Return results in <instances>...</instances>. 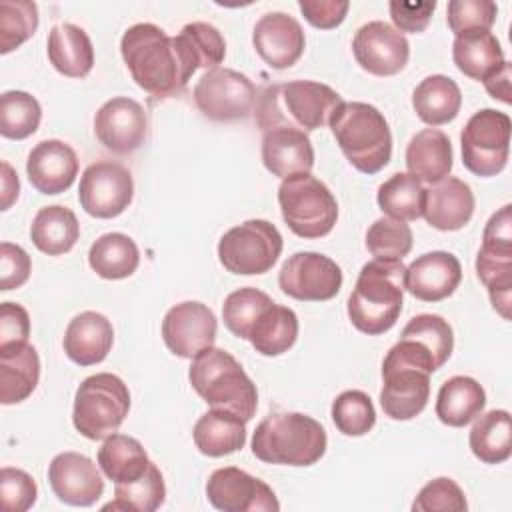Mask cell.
Masks as SVG:
<instances>
[{"instance_id": "43", "label": "cell", "mask_w": 512, "mask_h": 512, "mask_svg": "<svg viewBox=\"0 0 512 512\" xmlns=\"http://www.w3.org/2000/svg\"><path fill=\"white\" fill-rule=\"evenodd\" d=\"M38 28V6L30 0H2L0 2V54H8Z\"/></svg>"}, {"instance_id": "12", "label": "cell", "mask_w": 512, "mask_h": 512, "mask_svg": "<svg viewBox=\"0 0 512 512\" xmlns=\"http://www.w3.org/2000/svg\"><path fill=\"white\" fill-rule=\"evenodd\" d=\"M256 88L246 74L230 68L206 70L194 86L196 108L214 122L244 120L254 112Z\"/></svg>"}, {"instance_id": "25", "label": "cell", "mask_w": 512, "mask_h": 512, "mask_svg": "<svg viewBox=\"0 0 512 512\" xmlns=\"http://www.w3.org/2000/svg\"><path fill=\"white\" fill-rule=\"evenodd\" d=\"M114 344L112 322L94 310L74 316L64 332V352L78 366H92L102 362Z\"/></svg>"}, {"instance_id": "20", "label": "cell", "mask_w": 512, "mask_h": 512, "mask_svg": "<svg viewBox=\"0 0 512 512\" xmlns=\"http://www.w3.org/2000/svg\"><path fill=\"white\" fill-rule=\"evenodd\" d=\"M252 44L270 68L286 70L300 60L306 38L294 16L286 12H266L254 26Z\"/></svg>"}, {"instance_id": "48", "label": "cell", "mask_w": 512, "mask_h": 512, "mask_svg": "<svg viewBox=\"0 0 512 512\" xmlns=\"http://www.w3.org/2000/svg\"><path fill=\"white\" fill-rule=\"evenodd\" d=\"M466 508L468 502L462 488L446 476L424 484L412 502L414 512H464Z\"/></svg>"}, {"instance_id": "19", "label": "cell", "mask_w": 512, "mask_h": 512, "mask_svg": "<svg viewBox=\"0 0 512 512\" xmlns=\"http://www.w3.org/2000/svg\"><path fill=\"white\" fill-rule=\"evenodd\" d=\"M48 482L54 496L70 506H92L104 492L98 466L80 452H60L48 466Z\"/></svg>"}, {"instance_id": "40", "label": "cell", "mask_w": 512, "mask_h": 512, "mask_svg": "<svg viewBox=\"0 0 512 512\" xmlns=\"http://www.w3.org/2000/svg\"><path fill=\"white\" fill-rule=\"evenodd\" d=\"M166 486L160 468L150 462L146 472L130 484H114V502H108L104 510H132L154 512L164 504Z\"/></svg>"}, {"instance_id": "46", "label": "cell", "mask_w": 512, "mask_h": 512, "mask_svg": "<svg viewBox=\"0 0 512 512\" xmlns=\"http://www.w3.org/2000/svg\"><path fill=\"white\" fill-rule=\"evenodd\" d=\"M400 336H410L422 342L436 356L440 366L448 362L454 350V332L448 320L438 314H418L402 330Z\"/></svg>"}, {"instance_id": "54", "label": "cell", "mask_w": 512, "mask_h": 512, "mask_svg": "<svg viewBox=\"0 0 512 512\" xmlns=\"http://www.w3.org/2000/svg\"><path fill=\"white\" fill-rule=\"evenodd\" d=\"M298 8L314 28L330 30L344 22L350 2H346V0H300Z\"/></svg>"}, {"instance_id": "32", "label": "cell", "mask_w": 512, "mask_h": 512, "mask_svg": "<svg viewBox=\"0 0 512 512\" xmlns=\"http://www.w3.org/2000/svg\"><path fill=\"white\" fill-rule=\"evenodd\" d=\"M486 406V392L482 384L470 376L448 378L436 398V416L442 424L462 428L470 424Z\"/></svg>"}, {"instance_id": "15", "label": "cell", "mask_w": 512, "mask_h": 512, "mask_svg": "<svg viewBox=\"0 0 512 512\" xmlns=\"http://www.w3.org/2000/svg\"><path fill=\"white\" fill-rule=\"evenodd\" d=\"M208 502L224 512H276L280 510L274 490L260 478L236 466L218 468L206 482Z\"/></svg>"}, {"instance_id": "8", "label": "cell", "mask_w": 512, "mask_h": 512, "mask_svg": "<svg viewBox=\"0 0 512 512\" xmlns=\"http://www.w3.org/2000/svg\"><path fill=\"white\" fill-rule=\"evenodd\" d=\"M278 204L286 226L300 238H322L338 220V202L330 188L310 172L284 178Z\"/></svg>"}, {"instance_id": "47", "label": "cell", "mask_w": 512, "mask_h": 512, "mask_svg": "<svg viewBox=\"0 0 512 512\" xmlns=\"http://www.w3.org/2000/svg\"><path fill=\"white\" fill-rule=\"evenodd\" d=\"M498 14L492 0H452L446 8V20L456 36L476 30H490Z\"/></svg>"}, {"instance_id": "41", "label": "cell", "mask_w": 512, "mask_h": 512, "mask_svg": "<svg viewBox=\"0 0 512 512\" xmlns=\"http://www.w3.org/2000/svg\"><path fill=\"white\" fill-rule=\"evenodd\" d=\"M42 120L40 102L22 90H8L0 96V134L10 140L32 136Z\"/></svg>"}, {"instance_id": "16", "label": "cell", "mask_w": 512, "mask_h": 512, "mask_svg": "<svg viewBox=\"0 0 512 512\" xmlns=\"http://www.w3.org/2000/svg\"><path fill=\"white\" fill-rule=\"evenodd\" d=\"M218 322L214 312L202 302H180L172 306L162 320V338L166 348L178 358H196L214 346Z\"/></svg>"}, {"instance_id": "33", "label": "cell", "mask_w": 512, "mask_h": 512, "mask_svg": "<svg viewBox=\"0 0 512 512\" xmlns=\"http://www.w3.org/2000/svg\"><path fill=\"white\" fill-rule=\"evenodd\" d=\"M462 106V92L458 84L444 74L426 76L412 92V108L416 116L430 124L442 126L452 122Z\"/></svg>"}, {"instance_id": "36", "label": "cell", "mask_w": 512, "mask_h": 512, "mask_svg": "<svg viewBox=\"0 0 512 512\" xmlns=\"http://www.w3.org/2000/svg\"><path fill=\"white\" fill-rule=\"evenodd\" d=\"M90 268L106 280H122L136 272L140 252L136 242L122 232H108L94 240L88 250Z\"/></svg>"}, {"instance_id": "5", "label": "cell", "mask_w": 512, "mask_h": 512, "mask_svg": "<svg viewBox=\"0 0 512 512\" xmlns=\"http://www.w3.org/2000/svg\"><path fill=\"white\" fill-rule=\"evenodd\" d=\"M188 378L196 394L214 410H226L252 420L258 408V390L240 362L222 348H206L188 370Z\"/></svg>"}, {"instance_id": "3", "label": "cell", "mask_w": 512, "mask_h": 512, "mask_svg": "<svg viewBox=\"0 0 512 512\" xmlns=\"http://www.w3.org/2000/svg\"><path fill=\"white\" fill-rule=\"evenodd\" d=\"M404 276L402 260L374 258L362 266L346 306L356 330L378 336L396 324L402 312Z\"/></svg>"}, {"instance_id": "14", "label": "cell", "mask_w": 512, "mask_h": 512, "mask_svg": "<svg viewBox=\"0 0 512 512\" xmlns=\"http://www.w3.org/2000/svg\"><path fill=\"white\" fill-rule=\"evenodd\" d=\"M280 290L302 302H324L342 288L340 266L320 252H296L278 272Z\"/></svg>"}, {"instance_id": "50", "label": "cell", "mask_w": 512, "mask_h": 512, "mask_svg": "<svg viewBox=\"0 0 512 512\" xmlns=\"http://www.w3.org/2000/svg\"><path fill=\"white\" fill-rule=\"evenodd\" d=\"M180 32L190 40L200 60V68H206V70L218 68V64L226 56V42L216 26L208 22H190Z\"/></svg>"}, {"instance_id": "34", "label": "cell", "mask_w": 512, "mask_h": 512, "mask_svg": "<svg viewBox=\"0 0 512 512\" xmlns=\"http://www.w3.org/2000/svg\"><path fill=\"white\" fill-rule=\"evenodd\" d=\"M30 238L34 246L48 256L66 254L80 238L78 218L70 208L62 204L44 206L32 220Z\"/></svg>"}, {"instance_id": "42", "label": "cell", "mask_w": 512, "mask_h": 512, "mask_svg": "<svg viewBox=\"0 0 512 512\" xmlns=\"http://www.w3.org/2000/svg\"><path fill=\"white\" fill-rule=\"evenodd\" d=\"M274 300L252 286L246 288H238L234 292H230L222 304V320L224 326L238 338L248 340L256 320L260 318V314L272 304Z\"/></svg>"}, {"instance_id": "39", "label": "cell", "mask_w": 512, "mask_h": 512, "mask_svg": "<svg viewBox=\"0 0 512 512\" xmlns=\"http://www.w3.org/2000/svg\"><path fill=\"white\" fill-rule=\"evenodd\" d=\"M380 210L396 220H418L424 212L426 188L408 172H396L378 188Z\"/></svg>"}, {"instance_id": "7", "label": "cell", "mask_w": 512, "mask_h": 512, "mask_svg": "<svg viewBox=\"0 0 512 512\" xmlns=\"http://www.w3.org/2000/svg\"><path fill=\"white\" fill-rule=\"evenodd\" d=\"M130 410V392L124 380L110 372H98L82 380L74 396L72 422L88 440H104L114 434Z\"/></svg>"}, {"instance_id": "51", "label": "cell", "mask_w": 512, "mask_h": 512, "mask_svg": "<svg viewBox=\"0 0 512 512\" xmlns=\"http://www.w3.org/2000/svg\"><path fill=\"white\" fill-rule=\"evenodd\" d=\"M32 262L28 252L12 242L0 244V290L20 288L30 278Z\"/></svg>"}, {"instance_id": "45", "label": "cell", "mask_w": 512, "mask_h": 512, "mask_svg": "<svg viewBox=\"0 0 512 512\" xmlns=\"http://www.w3.org/2000/svg\"><path fill=\"white\" fill-rule=\"evenodd\" d=\"M412 230L404 220L382 216L366 232V248L374 258L402 260L412 250Z\"/></svg>"}, {"instance_id": "1", "label": "cell", "mask_w": 512, "mask_h": 512, "mask_svg": "<svg viewBox=\"0 0 512 512\" xmlns=\"http://www.w3.org/2000/svg\"><path fill=\"white\" fill-rule=\"evenodd\" d=\"M120 52L132 80L156 98L180 94L200 68V60L182 32L168 36L152 22L130 26L122 34Z\"/></svg>"}, {"instance_id": "17", "label": "cell", "mask_w": 512, "mask_h": 512, "mask_svg": "<svg viewBox=\"0 0 512 512\" xmlns=\"http://www.w3.org/2000/svg\"><path fill=\"white\" fill-rule=\"evenodd\" d=\"M352 52L362 70L374 76H394L404 70L410 58V44L394 26L372 20L356 30Z\"/></svg>"}, {"instance_id": "9", "label": "cell", "mask_w": 512, "mask_h": 512, "mask_svg": "<svg viewBox=\"0 0 512 512\" xmlns=\"http://www.w3.org/2000/svg\"><path fill=\"white\" fill-rule=\"evenodd\" d=\"M476 274L486 286L494 310L510 320L512 302V206L494 212L482 232L476 256Z\"/></svg>"}, {"instance_id": "24", "label": "cell", "mask_w": 512, "mask_h": 512, "mask_svg": "<svg viewBox=\"0 0 512 512\" xmlns=\"http://www.w3.org/2000/svg\"><path fill=\"white\" fill-rule=\"evenodd\" d=\"M474 194L472 188L454 176H446L444 180L430 184L426 190L424 212L426 222L442 232H454L464 228L474 214Z\"/></svg>"}, {"instance_id": "52", "label": "cell", "mask_w": 512, "mask_h": 512, "mask_svg": "<svg viewBox=\"0 0 512 512\" xmlns=\"http://www.w3.org/2000/svg\"><path fill=\"white\" fill-rule=\"evenodd\" d=\"M390 18L396 24L398 32H412L418 34L426 30L432 12L436 10V2H398L392 0L388 4Z\"/></svg>"}, {"instance_id": "44", "label": "cell", "mask_w": 512, "mask_h": 512, "mask_svg": "<svg viewBox=\"0 0 512 512\" xmlns=\"http://www.w3.org/2000/svg\"><path fill=\"white\" fill-rule=\"evenodd\" d=\"M332 420L344 436H364L376 424V410L366 392L344 390L332 402Z\"/></svg>"}, {"instance_id": "55", "label": "cell", "mask_w": 512, "mask_h": 512, "mask_svg": "<svg viewBox=\"0 0 512 512\" xmlns=\"http://www.w3.org/2000/svg\"><path fill=\"white\" fill-rule=\"evenodd\" d=\"M484 86L492 98H496L504 104H510L512 102V98H510V62H504L500 66V70H496L490 78H486Z\"/></svg>"}, {"instance_id": "53", "label": "cell", "mask_w": 512, "mask_h": 512, "mask_svg": "<svg viewBox=\"0 0 512 512\" xmlns=\"http://www.w3.org/2000/svg\"><path fill=\"white\" fill-rule=\"evenodd\" d=\"M30 316L26 308L16 302H2L0 306V348H10L28 342Z\"/></svg>"}, {"instance_id": "49", "label": "cell", "mask_w": 512, "mask_h": 512, "mask_svg": "<svg viewBox=\"0 0 512 512\" xmlns=\"http://www.w3.org/2000/svg\"><path fill=\"white\" fill-rule=\"evenodd\" d=\"M36 496L38 486L28 472L12 466H4L0 470V498L6 512H24L32 508Z\"/></svg>"}, {"instance_id": "26", "label": "cell", "mask_w": 512, "mask_h": 512, "mask_svg": "<svg viewBox=\"0 0 512 512\" xmlns=\"http://www.w3.org/2000/svg\"><path fill=\"white\" fill-rule=\"evenodd\" d=\"M262 162L270 174L284 180L312 170L314 148L306 132L274 128L262 136Z\"/></svg>"}, {"instance_id": "35", "label": "cell", "mask_w": 512, "mask_h": 512, "mask_svg": "<svg viewBox=\"0 0 512 512\" xmlns=\"http://www.w3.org/2000/svg\"><path fill=\"white\" fill-rule=\"evenodd\" d=\"M150 460L144 446L126 434H110L98 450V466L114 484L136 482L148 468Z\"/></svg>"}, {"instance_id": "2", "label": "cell", "mask_w": 512, "mask_h": 512, "mask_svg": "<svg viewBox=\"0 0 512 512\" xmlns=\"http://www.w3.org/2000/svg\"><path fill=\"white\" fill-rule=\"evenodd\" d=\"M340 102V94L328 84L312 80L280 82L266 86L256 96L254 118L262 132L274 128L312 132L328 124Z\"/></svg>"}, {"instance_id": "18", "label": "cell", "mask_w": 512, "mask_h": 512, "mask_svg": "<svg viewBox=\"0 0 512 512\" xmlns=\"http://www.w3.org/2000/svg\"><path fill=\"white\" fill-rule=\"evenodd\" d=\"M94 134L106 150L132 154L144 144L148 134L146 110L128 96L110 98L94 116Z\"/></svg>"}, {"instance_id": "28", "label": "cell", "mask_w": 512, "mask_h": 512, "mask_svg": "<svg viewBox=\"0 0 512 512\" xmlns=\"http://www.w3.org/2000/svg\"><path fill=\"white\" fill-rule=\"evenodd\" d=\"M50 64L68 78H84L94 66V46L84 28L62 22L52 26L46 42Z\"/></svg>"}, {"instance_id": "6", "label": "cell", "mask_w": 512, "mask_h": 512, "mask_svg": "<svg viewBox=\"0 0 512 512\" xmlns=\"http://www.w3.org/2000/svg\"><path fill=\"white\" fill-rule=\"evenodd\" d=\"M326 446L322 424L300 412L270 414L252 436V454L266 464L312 466L324 456Z\"/></svg>"}, {"instance_id": "21", "label": "cell", "mask_w": 512, "mask_h": 512, "mask_svg": "<svg viewBox=\"0 0 512 512\" xmlns=\"http://www.w3.org/2000/svg\"><path fill=\"white\" fill-rule=\"evenodd\" d=\"M462 280L460 260L444 250L418 256L404 276V290L422 302H438L454 294Z\"/></svg>"}, {"instance_id": "11", "label": "cell", "mask_w": 512, "mask_h": 512, "mask_svg": "<svg viewBox=\"0 0 512 512\" xmlns=\"http://www.w3.org/2000/svg\"><path fill=\"white\" fill-rule=\"evenodd\" d=\"M510 116L482 108L470 116L462 134V164L476 176H496L506 168L510 152Z\"/></svg>"}, {"instance_id": "23", "label": "cell", "mask_w": 512, "mask_h": 512, "mask_svg": "<svg viewBox=\"0 0 512 512\" xmlns=\"http://www.w3.org/2000/svg\"><path fill=\"white\" fill-rule=\"evenodd\" d=\"M380 406L392 420H412L430 398V374L408 366H382Z\"/></svg>"}, {"instance_id": "31", "label": "cell", "mask_w": 512, "mask_h": 512, "mask_svg": "<svg viewBox=\"0 0 512 512\" xmlns=\"http://www.w3.org/2000/svg\"><path fill=\"white\" fill-rule=\"evenodd\" d=\"M452 60L464 76L478 82L490 78L506 62L502 46L490 30H476L456 36L452 44Z\"/></svg>"}, {"instance_id": "38", "label": "cell", "mask_w": 512, "mask_h": 512, "mask_svg": "<svg viewBox=\"0 0 512 512\" xmlns=\"http://www.w3.org/2000/svg\"><path fill=\"white\" fill-rule=\"evenodd\" d=\"M298 338V316L292 308L272 302L256 320L248 340L262 356L288 352Z\"/></svg>"}, {"instance_id": "37", "label": "cell", "mask_w": 512, "mask_h": 512, "mask_svg": "<svg viewBox=\"0 0 512 512\" xmlns=\"http://www.w3.org/2000/svg\"><path fill=\"white\" fill-rule=\"evenodd\" d=\"M468 436L472 454L484 464L506 462L512 454V422L508 410H490L474 418Z\"/></svg>"}, {"instance_id": "4", "label": "cell", "mask_w": 512, "mask_h": 512, "mask_svg": "<svg viewBox=\"0 0 512 512\" xmlns=\"http://www.w3.org/2000/svg\"><path fill=\"white\" fill-rule=\"evenodd\" d=\"M328 126L346 160L364 174L380 172L392 158V132L384 114L366 102H340Z\"/></svg>"}, {"instance_id": "10", "label": "cell", "mask_w": 512, "mask_h": 512, "mask_svg": "<svg viewBox=\"0 0 512 512\" xmlns=\"http://www.w3.org/2000/svg\"><path fill=\"white\" fill-rule=\"evenodd\" d=\"M282 246V234L274 224L252 218L224 232L218 242V260L232 274H266L278 262Z\"/></svg>"}, {"instance_id": "56", "label": "cell", "mask_w": 512, "mask_h": 512, "mask_svg": "<svg viewBox=\"0 0 512 512\" xmlns=\"http://www.w3.org/2000/svg\"><path fill=\"white\" fill-rule=\"evenodd\" d=\"M20 192V182H18V174L14 172V168L4 160L2 162V210H8Z\"/></svg>"}, {"instance_id": "27", "label": "cell", "mask_w": 512, "mask_h": 512, "mask_svg": "<svg viewBox=\"0 0 512 512\" xmlns=\"http://www.w3.org/2000/svg\"><path fill=\"white\" fill-rule=\"evenodd\" d=\"M450 138L438 128H424L416 132L406 146V168L416 180L436 184L452 170Z\"/></svg>"}, {"instance_id": "30", "label": "cell", "mask_w": 512, "mask_h": 512, "mask_svg": "<svg viewBox=\"0 0 512 512\" xmlns=\"http://www.w3.org/2000/svg\"><path fill=\"white\" fill-rule=\"evenodd\" d=\"M192 438L196 448L210 458L228 456L232 452H238L246 444V422L226 410H214L210 408L206 414H202L194 428Z\"/></svg>"}, {"instance_id": "22", "label": "cell", "mask_w": 512, "mask_h": 512, "mask_svg": "<svg viewBox=\"0 0 512 512\" xmlns=\"http://www.w3.org/2000/svg\"><path fill=\"white\" fill-rule=\"evenodd\" d=\"M26 174L40 194H60L68 190L78 176V156L74 148L62 140H42L28 154Z\"/></svg>"}, {"instance_id": "13", "label": "cell", "mask_w": 512, "mask_h": 512, "mask_svg": "<svg viewBox=\"0 0 512 512\" xmlns=\"http://www.w3.org/2000/svg\"><path fill=\"white\" fill-rule=\"evenodd\" d=\"M134 198V180L126 166L100 160L90 164L78 188V200L86 214L94 218L120 216Z\"/></svg>"}, {"instance_id": "29", "label": "cell", "mask_w": 512, "mask_h": 512, "mask_svg": "<svg viewBox=\"0 0 512 512\" xmlns=\"http://www.w3.org/2000/svg\"><path fill=\"white\" fill-rule=\"evenodd\" d=\"M38 380L40 358L32 344L0 348V402L4 406L26 400L36 390Z\"/></svg>"}]
</instances>
